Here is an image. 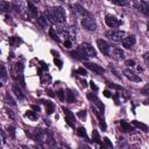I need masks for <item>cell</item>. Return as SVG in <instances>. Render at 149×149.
I'll return each mask as SVG.
<instances>
[{"instance_id": "34", "label": "cell", "mask_w": 149, "mask_h": 149, "mask_svg": "<svg viewBox=\"0 0 149 149\" xmlns=\"http://www.w3.org/2000/svg\"><path fill=\"white\" fill-rule=\"evenodd\" d=\"M56 94H57V97L59 98V100H62V101H64V100H65V93H64V91H63V90H59Z\"/></svg>"}, {"instance_id": "20", "label": "cell", "mask_w": 149, "mask_h": 149, "mask_svg": "<svg viewBox=\"0 0 149 149\" xmlns=\"http://www.w3.org/2000/svg\"><path fill=\"white\" fill-rule=\"evenodd\" d=\"M10 9H12V6H10L9 2H7V1H0V12L7 13Z\"/></svg>"}, {"instance_id": "31", "label": "cell", "mask_w": 149, "mask_h": 149, "mask_svg": "<svg viewBox=\"0 0 149 149\" xmlns=\"http://www.w3.org/2000/svg\"><path fill=\"white\" fill-rule=\"evenodd\" d=\"M112 3L118 5V6H130V1H118V0H113Z\"/></svg>"}, {"instance_id": "39", "label": "cell", "mask_w": 149, "mask_h": 149, "mask_svg": "<svg viewBox=\"0 0 149 149\" xmlns=\"http://www.w3.org/2000/svg\"><path fill=\"white\" fill-rule=\"evenodd\" d=\"M77 72H78V73H80L81 76H86V71H85L84 69H81V68H80V69H78V70H77Z\"/></svg>"}, {"instance_id": "8", "label": "cell", "mask_w": 149, "mask_h": 149, "mask_svg": "<svg viewBox=\"0 0 149 149\" xmlns=\"http://www.w3.org/2000/svg\"><path fill=\"white\" fill-rule=\"evenodd\" d=\"M134 6L136 9L142 12L144 15L149 14V2L148 1H136V2H134Z\"/></svg>"}, {"instance_id": "43", "label": "cell", "mask_w": 149, "mask_h": 149, "mask_svg": "<svg viewBox=\"0 0 149 149\" xmlns=\"http://www.w3.org/2000/svg\"><path fill=\"white\" fill-rule=\"evenodd\" d=\"M104 95H105V97H107V98L112 97V94L109 93V91H105V92H104Z\"/></svg>"}, {"instance_id": "33", "label": "cell", "mask_w": 149, "mask_h": 149, "mask_svg": "<svg viewBox=\"0 0 149 149\" xmlns=\"http://www.w3.org/2000/svg\"><path fill=\"white\" fill-rule=\"evenodd\" d=\"M7 132H8V134L10 135L12 139L15 137V128H14L13 126H8V127H7Z\"/></svg>"}, {"instance_id": "29", "label": "cell", "mask_w": 149, "mask_h": 149, "mask_svg": "<svg viewBox=\"0 0 149 149\" xmlns=\"http://www.w3.org/2000/svg\"><path fill=\"white\" fill-rule=\"evenodd\" d=\"M77 134L80 136V137H85L87 139V134H86V129L84 127H79L78 130H77Z\"/></svg>"}, {"instance_id": "24", "label": "cell", "mask_w": 149, "mask_h": 149, "mask_svg": "<svg viewBox=\"0 0 149 149\" xmlns=\"http://www.w3.org/2000/svg\"><path fill=\"white\" fill-rule=\"evenodd\" d=\"M92 135H93V140H94V142L98 143L101 148H104V144H102V142H101V139H100V136H99V133H98L97 130H93V132H92Z\"/></svg>"}, {"instance_id": "42", "label": "cell", "mask_w": 149, "mask_h": 149, "mask_svg": "<svg viewBox=\"0 0 149 149\" xmlns=\"http://www.w3.org/2000/svg\"><path fill=\"white\" fill-rule=\"evenodd\" d=\"M55 63H56V64L58 65V68H59V69L62 68V62H61V61H58L57 58H55Z\"/></svg>"}, {"instance_id": "36", "label": "cell", "mask_w": 149, "mask_h": 149, "mask_svg": "<svg viewBox=\"0 0 149 149\" xmlns=\"http://www.w3.org/2000/svg\"><path fill=\"white\" fill-rule=\"evenodd\" d=\"M77 115L80 118V119H85V116H86V111L84 109V111H79L78 113H77Z\"/></svg>"}, {"instance_id": "9", "label": "cell", "mask_w": 149, "mask_h": 149, "mask_svg": "<svg viewBox=\"0 0 149 149\" xmlns=\"http://www.w3.org/2000/svg\"><path fill=\"white\" fill-rule=\"evenodd\" d=\"M84 65H85L88 70H91V71H93V72H95V73H98V74H102V73L105 72L104 68H102V66H100V65H98V64H95V63L85 62V63H84Z\"/></svg>"}, {"instance_id": "45", "label": "cell", "mask_w": 149, "mask_h": 149, "mask_svg": "<svg viewBox=\"0 0 149 149\" xmlns=\"http://www.w3.org/2000/svg\"><path fill=\"white\" fill-rule=\"evenodd\" d=\"M144 61H146V63H148V52L144 54Z\"/></svg>"}, {"instance_id": "5", "label": "cell", "mask_w": 149, "mask_h": 149, "mask_svg": "<svg viewBox=\"0 0 149 149\" xmlns=\"http://www.w3.org/2000/svg\"><path fill=\"white\" fill-rule=\"evenodd\" d=\"M79 48L86 54L87 57H97V51H95V49H94L90 43L84 42V43H81V44L79 45Z\"/></svg>"}, {"instance_id": "46", "label": "cell", "mask_w": 149, "mask_h": 149, "mask_svg": "<svg viewBox=\"0 0 149 149\" xmlns=\"http://www.w3.org/2000/svg\"><path fill=\"white\" fill-rule=\"evenodd\" d=\"M58 149H69V148H66V147H59Z\"/></svg>"}, {"instance_id": "17", "label": "cell", "mask_w": 149, "mask_h": 149, "mask_svg": "<svg viewBox=\"0 0 149 149\" xmlns=\"http://www.w3.org/2000/svg\"><path fill=\"white\" fill-rule=\"evenodd\" d=\"M28 14L31 16V17H36L37 16V8L35 7V5L33 2H28Z\"/></svg>"}, {"instance_id": "23", "label": "cell", "mask_w": 149, "mask_h": 149, "mask_svg": "<svg viewBox=\"0 0 149 149\" xmlns=\"http://www.w3.org/2000/svg\"><path fill=\"white\" fill-rule=\"evenodd\" d=\"M43 102H44V105H45V111H47V113H48V114H51V113L54 112V109H55L54 104H52L51 101H49V100L43 101Z\"/></svg>"}, {"instance_id": "47", "label": "cell", "mask_w": 149, "mask_h": 149, "mask_svg": "<svg viewBox=\"0 0 149 149\" xmlns=\"http://www.w3.org/2000/svg\"><path fill=\"white\" fill-rule=\"evenodd\" d=\"M0 146H1V142H0Z\"/></svg>"}, {"instance_id": "12", "label": "cell", "mask_w": 149, "mask_h": 149, "mask_svg": "<svg viewBox=\"0 0 149 149\" xmlns=\"http://www.w3.org/2000/svg\"><path fill=\"white\" fill-rule=\"evenodd\" d=\"M123 74H125V76H126V78H128L130 81H135V83L141 81V77H140L139 74H136L134 71L129 70V69H126V70L123 71Z\"/></svg>"}, {"instance_id": "18", "label": "cell", "mask_w": 149, "mask_h": 149, "mask_svg": "<svg viewBox=\"0 0 149 149\" xmlns=\"http://www.w3.org/2000/svg\"><path fill=\"white\" fill-rule=\"evenodd\" d=\"M37 24H38L41 28H43V29H47V28L49 27V22H48L47 17L43 16V15H41V16L37 19Z\"/></svg>"}, {"instance_id": "4", "label": "cell", "mask_w": 149, "mask_h": 149, "mask_svg": "<svg viewBox=\"0 0 149 149\" xmlns=\"http://www.w3.org/2000/svg\"><path fill=\"white\" fill-rule=\"evenodd\" d=\"M80 23H81V26H83L86 30H88V31H94V30L97 29V23H95L94 19L92 17V15L81 17Z\"/></svg>"}, {"instance_id": "40", "label": "cell", "mask_w": 149, "mask_h": 149, "mask_svg": "<svg viewBox=\"0 0 149 149\" xmlns=\"http://www.w3.org/2000/svg\"><path fill=\"white\" fill-rule=\"evenodd\" d=\"M90 84H91V88H92V90H94V91H98V87H97V85H95L93 81H91Z\"/></svg>"}, {"instance_id": "28", "label": "cell", "mask_w": 149, "mask_h": 149, "mask_svg": "<svg viewBox=\"0 0 149 149\" xmlns=\"http://www.w3.org/2000/svg\"><path fill=\"white\" fill-rule=\"evenodd\" d=\"M133 125L136 126L137 128H141V129L144 130V132H148V126L144 125V123H141V122H137V121H133Z\"/></svg>"}, {"instance_id": "26", "label": "cell", "mask_w": 149, "mask_h": 149, "mask_svg": "<svg viewBox=\"0 0 149 149\" xmlns=\"http://www.w3.org/2000/svg\"><path fill=\"white\" fill-rule=\"evenodd\" d=\"M9 43H10L12 47H16V45H19L21 43V40L19 37H16V36H13V37L9 38Z\"/></svg>"}, {"instance_id": "35", "label": "cell", "mask_w": 149, "mask_h": 149, "mask_svg": "<svg viewBox=\"0 0 149 149\" xmlns=\"http://www.w3.org/2000/svg\"><path fill=\"white\" fill-rule=\"evenodd\" d=\"M104 143H105V146L107 147V149H113V146H112L111 141H109L107 137H105V139H104Z\"/></svg>"}, {"instance_id": "32", "label": "cell", "mask_w": 149, "mask_h": 149, "mask_svg": "<svg viewBox=\"0 0 149 149\" xmlns=\"http://www.w3.org/2000/svg\"><path fill=\"white\" fill-rule=\"evenodd\" d=\"M26 116L29 118V119H31V120H36V119H37V114H36V112H33V111H27Z\"/></svg>"}, {"instance_id": "14", "label": "cell", "mask_w": 149, "mask_h": 149, "mask_svg": "<svg viewBox=\"0 0 149 149\" xmlns=\"http://www.w3.org/2000/svg\"><path fill=\"white\" fill-rule=\"evenodd\" d=\"M87 98H88L92 102H94V105H95V106H98L99 111L102 113V111H104V105H102V104H101V101L98 99V97H97L94 93H88V94H87Z\"/></svg>"}, {"instance_id": "27", "label": "cell", "mask_w": 149, "mask_h": 149, "mask_svg": "<svg viewBox=\"0 0 149 149\" xmlns=\"http://www.w3.org/2000/svg\"><path fill=\"white\" fill-rule=\"evenodd\" d=\"M5 101H6L7 105H10V106H15V105H16L15 101L13 100V98L10 97L9 93H6V95H5Z\"/></svg>"}, {"instance_id": "21", "label": "cell", "mask_w": 149, "mask_h": 149, "mask_svg": "<svg viewBox=\"0 0 149 149\" xmlns=\"http://www.w3.org/2000/svg\"><path fill=\"white\" fill-rule=\"evenodd\" d=\"M120 126H121V130L122 132H130L133 129V127L130 126V123H128L127 121L125 120H121L120 121Z\"/></svg>"}, {"instance_id": "13", "label": "cell", "mask_w": 149, "mask_h": 149, "mask_svg": "<svg viewBox=\"0 0 149 149\" xmlns=\"http://www.w3.org/2000/svg\"><path fill=\"white\" fill-rule=\"evenodd\" d=\"M121 42H122V45H123L125 48L129 49V48H132V47L135 44L136 38H135V36H134V35H128V36H126Z\"/></svg>"}, {"instance_id": "2", "label": "cell", "mask_w": 149, "mask_h": 149, "mask_svg": "<svg viewBox=\"0 0 149 149\" xmlns=\"http://www.w3.org/2000/svg\"><path fill=\"white\" fill-rule=\"evenodd\" d=\"M12 76L13 78L21 85L24 86V80H23V64L22 63H15L12 69Z\"/></svg>"}, {"instance_id": "37", "label": "cell", "mask_w": 149, "mask_h": 149, "mask_svg": "<svg viewBox=\"0 0 149 149\" xmlns=\"http://www.w3.org/2000/svg\"><path fill=\"white\" fill-rule=\"evenodd\" d=\"M71 45H72V41H70V40L64 41V47L65 48H71Z\"/></svg>"}, {"instance_id": "7", "label": "cell", "mask_w": 149, "mask_h": 149, "mask_svg": "<svg viewBox=\"0 0 149 149\" xmlns=\"http://www.w3.org/2000/svg\"><path fill=\"white\" fill-rule=\"evenodd\" d=\"M105 22H106V24H107L109 28H116V27L121 26V23H122L119 19H116L115 16L109 15V14H107V15L105 16Z\"/></svg>"}, {"instance_id": "16", "label": "cell", "mask_w": 149, "mask_h": 149, "mask_svg": "<svg viewBox=\"0 0 149 149\" xmlns=\"http://www.w3.org/2000/svg\"><path fill=\"white\" fill-rule=\"evenodd\" d=\"M12 92H13V93L15 94V97H16V98H19L20 100L24 98V94H23V92H22L21 87L19 86V84H15V85H13V86H12Z\"/></svg>"}, {"instance_id": "22", "label": "cell", "mask_w": 149, "mask_h": 149, "mask_svg": "<svg viewBox=\"0 0 149 149\" xmlns=\"http://www.w3.org/2000/svg\"><path fill=\"white\" fill-rule=\"evenodd\" d=\"M0 80L6 81L7 80V70L5 68V65L0 64Z\"/></svg>"}, {"instance_id": "30", "label": "cell", "mask_w": 149, "mask_h": 149, "mask_svg": "<svg viewBox=\"0 0 149 149\" xmlns=\"http://www.w3.org/2000/svg\"><path fill=\"white\" fill-rule=\"evenodd\" d=\"M10 6H12V8L15 9L16 12H20V10L22 9V3H21V2H16V1H15V2H12Z\"/></svg>"}, {"instance_id": "41", "label": "cell", "mask_w": 149, "mask_h": 149, "mask_svg": "<svg viewBox=\"0 0 149 149\" xmlns=\"http://www.w3.org/2000/svg\"><path fill=\"white\" fill-rule=\"evenodd\" d=\"M31 149H43V147H41L40 144H34L31 146Z\"/></svg>"}, {"instance_id": "38", "label": "cell", "mask_w": 149, "mask_h": 149, "mask_svg": "<svg viewBox=\"0 0 149 149\" xmlns=\"http://www.w3.org/2000/svg\"><path fill=\"white\" fill-rule=\"evenodd\" d=\"M126 65H127V66H134V65H135V62H134L133 59L126 61Z\"/></svg>"}, {"instance_id": "15", "label": "cell", "mask_w": 149, "mask_h": 149, "mask_svg": "<svg viewBox=\"0 0 149 149\" xmlns=\"http://www.w3.org/2000/svg\"><path fill=\"white\" fill-rule=\"evenodd\" d=\"M112 56H113L114 59L121 61V59L125 58V52H123V50H121L120 48H115V49L112 50Z\"/></svg>"}, {"instance_id": "3", "label": "cell", "mask_w": 149, "mask_h": 149, "mask_svg": "<svg viewBox=\"0 0 149 149\" xmlns=\"http://www.w3.org/2000/svg\"><path fill=\"white\" fill-rule=\"evenodd\" d=\"M105 36L114 42H120L126 37V33L122 30H108V31H106Z\"/></svg>"}, {"instance_id": "6", "label": "cell", "mask_w": 149, "mask_h": 149, "mask_svg": "<svg viewBox=\"0 0 149 149\" xmlns=\"http://www.w3.org/2000/svg\"><path fill=\"white\" fill-rule=\"evenodd\" d=\"M97 45H98L99 50H100L105 56H109V55H111V47H109V44H108L105 40H101V38L97 40Z\"/></svg>"}, {"instance_id": "19", "label": "cell", "mask_w": 149, "mask_h": 149, "mask_svg": "<svg viewBox=\"0 0 149 149\" xmlns=\"http://www.w3.org/2000/svg\"><path fill=\"white\" fill-rule=\"evenodd\" d=\"M65 100H66L68 102H74L76 97H74V93H73L72 90L68 88V90L65 91Z\"/></svg>"}, {"instance_id": "25", "label": "cell", "mask_w": 149, "mask_h": 149, "mask_svg": "<svg viewBox=\"0 0 149 149\" xmlns=\"http://www.w3.org/2000/svg\"><path fill=\"white\" fill-rule=\"evenodd\" d=\"M49 36L54 40V41H56V42H59V36H58V34H57V31L54 29V28H50L49 29Z\"/></svg>"}, {"instance_id": "44", "label": "cell", "mask_w": 149, "mask_h": 149, "mask_svg": "<svg viewBox=\"0 0 149 149\" xmlns=\"http://www.w3.org/2000/svg\"><path fill=\"white\" fill-rule=\"evenodd\" d=\"M80 83H81V86H83V87H86V86H87V84H86L85 80H80Z\"/></svg>"}, {"instance_id": "1", "label": "cell", "mask_w": 149, "mask_h": 149, "mask_svg": "<svg viewBox=\"0 0 149 149\" xmlns=\"http://www.w3.org/2000/svg\"><path fill=\"white\" fill-rule=\"evenodd\" d=\"M44 14L47 15V20H50L54 23H63V22H65V19H66L64 8H62L59 6L52 7V8H47Z\"/></svg>"}, {"instance_id": "10", "label": "cell", "mask_w": 149, "mask_h": 149, "mask_svg": "<svg viewBox=\"0 0 149 149\" xmlns=\"http://www.w3.org/2000/svg\"><path fill=\"white\" fill-rule=\"evenodd\" d=\"M70 55L73 57V58H76V59H78V61H84V62H86V59H87V56H86V54L78 47L76 50H73V51H71L70 52Z\"/></svg>"}, {"instance_id": "11", "label": "cell", "mask_w": 149, "mask_h": 149, "mask_svg": "<svg viewBox=\"0 0 149 149\" xmlns=\"http://www.w3.org/2000/svg\"><path fill=\"white\" fill-rule=\"evenodd\" d=\"M63 112H64V115H65V121H66V123L70 126V127H72V128H74V115L72 114V112L71 111H69L68 108H63Z\"/></svg>"}]
</instances>
